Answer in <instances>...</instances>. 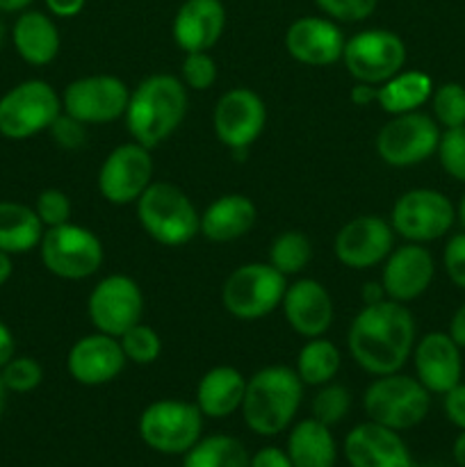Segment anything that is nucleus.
I'll return each mask as SVG.
<instances>
[{"label":"nucleus","instance_id":"13","mask_svg":"<svg viewBox=\"0 0 465 467\" xmlns=\"http://www.w3.org/2000/svg\"><path fill=\"white\" fill-rule=\"evenodd\" d=\"M87 315L98 333L121 337L144 317V292L135 278L126 274H109L89 292Z\"/></svg>","mask_w":465,"mask_h":467},{"label":"nucleus","instance_id":"57","mask_svg":"<svg viewBox=\"0 0 465 467\" xmlns=\"http://www.w3.org/2000/svg\"><path fill=\"white\" fill-rule=\"evenodd\" d=\"M44 467H55V465H44Z\"/></svg>","mask_w":465,"mask_h":467},{"label":"nucleus","instance_id":"32","mask_svg":"<svg viewBox=\"0 0 465 467\" xmlns=\"http://www.w3.org/2000/svg\"><path fill=\"white\" fill-rule=\"evenodd\" d=\"M251 454L242 441L226 433L201 436V441L182 454L181 467H249Z\"/></svg>","mask_w":465,"mask_h":467},{"label":"nucleus","instance_id":"22","mask_svg":"<svg viewBox=\"0 0 465 467\" xmlns=\"http://www.w3.org/2000/svg\"><path fill=\"white\" fill-rule=\"evenodd\" d=\"M413 363L415 379L431 395H445L456 383H460V377H463L460 347L451 340L450 333L433 331L415 342Z\"/></svg>","mask_w":465,"mask_h":467},{"label":"nucleus","instance_id":"30","mask_svg":"<svg viewBox=\"0 0 465 467\" xmlns=\"http://www.w3.org/2000/svg\"><path fill=\"white\" fill-rule=\"evenodd\" d=\"M433 80L424 71H404L401 68L397 76L378 85L377 103L381 105L383 112L390 117L406 112H418L424 103L431 100Z\"/></svg>","mask_w":465,"mask_h":467},{"label":"nucleus","instance_id":"38","mask_svg":"<svg viewBox=\"0 0 465 467\" xmlns=\"http://www.w3.org/2000/svg\"><path fill=\"white\" fill-rule=\"evenodd\" d=\"M217 62H214V57L208 50L185 53V59H182L181 67V80L187 89L208 91L217 82Z\"/></svg>","mask_w":465,"mask_h":467},{"label":"nucleus","instance_id":"9","mask_svg":"<svg viewBox=\"0 0 465 467\" xmlns=\"http://www.w3.org/2000/svg\"><path fill=\"white\" fill-rule=\"evenodd\" d=\"M62 114V96L46 80L32 78L0 96V135L21 141L46 132Z\"/></svg>","mask_w":465,"mask_h":467},{"label":"nucleus","instance_id":"36","mask_svg":"<svg viewBox=\"0 0 465 467\" xmlns=\"http://www.w3.org/2000/svg\"><path fill=\"white\" fill-rule=\"evenodd\" d=\"M433 119L440 128L465 126V87L460 82H445L438 85L431 94Z\"/></svg>","mask_w":465,"mask_h":467},{"label":"nucleus","instance_id":"5","mask_svg":"<svg viewBox=\"0 0 465 467\" xmlns=\"http://www.w3.org/2000/svg\"><path fill=\"white\" fill-rule=\"evenodd\" d=\"M429 409L431 392L415 377L399 372L377 377L363 395V410L367 420L399 433L422 424Z\"/></svg>","mask_w":465,"mask_h":467},{"label":"nucleus","instance_id":"40","mask_svg":"<svg viewBox=\"0 0 465 467\" xmlns=\"http://www.w3.org/2000/svg\"><path fill=\"white\" fill-rule=\"evenodd\" d=\"M35 213L44 223V228L62 226V223L71 222V199L67 196V192L48 187L36 196Z\"/></svg>","mask_w":465,"mask_h":467},{"label":"nucleus","instance_id":"55","mask_svg":"<svg viewBox=\"0 0 465 467\" xmlns=\"http://www.w3.org/2000/svg\"><path fill=\"white\" fill-rule=\"evenodd\" d=\"M456 219H459V222H460V226H463V231H465V194L460 196V201H459V208H456Z\"/></svg>","mask_w":465,"mask_h":467},{"label":"nucleus","instance_id":"37","mask_svg":"<svg viewBox=\"0 0 465 467\" xmlns=\"http://www.w3.org/2000/svg\"><path fill=\"white\" fill-rule=\"evenodd\" d=\"M0 379H3L7 392H16V395H27V392L36 390L44 381V368L32 356H14L3 369H0Z\"/></svg>","mask_w":465,"mask_h":467},{"label":"nucleus","instance_id":"26","mask_svg":"<svg viewBox=\"0 0 465 467\" xmlns=\"http://www.w3.org/2000/svg\"><path fill=\"white\" fill-rule=\"evenodd\" d=\"M258 210L244 194H223L201 213V231L205 240L226 244L244 237L255 226Z\"/></svg>","mask_w":465,"mask_h":467},{"label":"nucleus","instance_id":"50","mask_svg":"<svg viewBox=\"0 0 465 467\" xmlns=\"http://www.w3.org/2000/svg\"><path fill=\"white\" fill-rule=\"evenodd\" d=\"M360 299H363V306H374V304H381V301H386L388 296H386V290H383L381 281L365 283Z\"/></svg>","mask_w":465,"mask_h":467},{"label":"nucleus","instance_id":"34","mask_svg":"<svg viewBox=\"0 0 465 467\" xmlns=\"http://www.w3.org/2000/svg\"><path fill=\"white\" fill-rule=\"evenodd\" d=\"M351 410V392L342 383H324L317 388L313 401H310V418L319 420L326 427H336L349 415Z\"/></svg>","mask_w":465,"mask_h":467},{"label":"nucleus","instance_id":"27","mask_svg":"<svg viewBox=\"0 0 465 467\" xmlns=\"http://www.w3.org/2000/svg\"><path fill=\"white\" fill-rule=\"evenodd\" d=\"M246 377L231 365H217L201 377L194 404L210 420H226L242 409Z\"/></svg>","mask_w":465,"mask_h":467},{"label":"nucleus","instance_id":"3","mask_svg":"<svg viewBox=\"0 0 465 467\" xmlns=\"http://www.w3.org/2000/svg\"><path fill=\"white\" fill-rule=\"evenodd\" d=\"M304 383L294 368L269 365L246 379L242 420L246 429L260 438H274L285 433L294 424L304 401Z\"/></svg>","mask_w":465,"mask_h":467},{"label":"nucleus","instance_id":"44","mask_svg":"<svg viewBox=\"0 0 465 467\" xmlns=\"http://www.w3.org/2000/svg\"><path fill=\"white\" fill-rule=\"evenodd\" d=\"M442 410L459 431H465V383H456L442 395Z\"/></svg>","mask_w":465,"mask_h":467},{"label":"nucleus","instance_id":"47","mask_svg":"<svg viewBox=\"0 0 465 467\" xmlns=\"http://www.w3.org/2000/svg\"><path fill=\"white\" fill-rule=\"evenodd\" d=\"M14 356H16V340H14L12 328L0 319V369H3Z\"/></svg>","mask_w":465,"mask_h":467},{"label":"nucleus","instance_id":"10","mask_svg":"<svg viewBox=\"0 0 465 467\" xmlns=\"http://www.w3.org/2000/svg\"><path fill=\"white\" fill-rule=\"evenodd\" d=\"M456 222V208L438 190L429 187H415V190L404 192L395 201L390 213L392 231L406 242L415 244H429L451 231Z\"/></svg>","mask_w":465,"mask_h":467},{"label":"nucleus","instance_id":"8","mask_svg":"<svg viewBox=\"0 0 465 467\" xmlns=\"http://www.w3.org/2000/svg\"><path fill=\"white\" fill-rule=\"evenodd\" d=\"M287 276L269 263H246L228 274L222 287V306L242 322H253L281 308Z\"/></svg>","mask_w":465,"mask_h":467},{"label":"nucleus","instance_id":"20","mask_svg":"<svg viewBox=\"0 0 465 467\" xmlns=\"http://www.w3.org/2000/svg\"><path fill=\"white\" fill-rule=\"evenodd\" d=\"M346 36L340 23L322 16H301L287 26L285 50L305 67H331L340 62Z\"/></svg>","mask_w":465,"mask_h":467},{"label":"nucleus","instance_id":"42","mask_svg":"<svg viewBox=\"0 0 465 467\" xmlns=\"http://www.w3.org/2000/svg\"><path fill=\"white\" fill-rule=\"evenodd\" d=\"M48 132L55 144L64 150H78L87 144V126L82 121H78V119H73L71 114L64 112V109L55 119L53 126L48 128Z\"/></svg>","mask_w":465,"mask_h":467},{"label":"nucleus","instance_id":"35","mask_svg":"<svg viewBox=\"0 0 465 467\" xmlns=\"http://www.w3.org/2000/svg\"><path fill=\"white\" fill-rule=\"evenodd\" d=\"M121 349L128 363L135 365H153L162 354V337L149 324L140 322L132 328H128L121 337Z\"/></svg>","mask_w":465,"mask_h":467},{"label":"nucleus","instance_id":"52","mask_svg":"<svg viewBox=\"0 0 465 467\" xmlns=\"http://www.w3.org/2000/svg\"><path fill=\"white\" fill-rule=\"evenodd\" d=\"M451 456H454V463L459 467H465V431H460L456 436L454 445H451Z\"/></svg>","mask_w":465,"mask_h":467},{"label":"nucleus","instance_id":"7","mask_svg":"<svg viewBox=\"0 0 465 467\" xmlns=\"http://www.w3.org/2000/svg\"><path fill=\"white\" fill-rule=\"evenodd\" d=\"M137 433L149 450L162 456H182L203 436V413L194 401L158 400L141 410Z\"/></svg>","mask_w":465,"mask_h":467},{"label":"nucleus","instance_id":"18","mask_svg":"<svg viewBox=\"0 0 465 467\" xmlns=\"http://www.w3.org/2000/svg\"><path fill=\"white\" fill-rule=\"evenodd\" d=\"M436 276V260L424 244L408 242L392 249L383 260L381 285L386 296L397 304H410L431 287Z\"/></svg>","mask_w":465,"mask_h":467},{"label":"nucleus","instance_id":"1","mask_svg":"<svg viewBox=\"0 0 465 467\" xmlns=\"http://www.w3.org/2000/svg\"><path fill=\"white\" fill-rule=\"evenodd\" d=\"M418 342V324L406 304L381 301L363 306L351 319L346 347L360 369L372 377L401 372L413 356Z\"/></svg>","mask_w":465,"mask_h":467},{"label":"nucleus","instance_id":"45","mask_svg":"<svg viewBox=\"0 0 465 467\" xmlns=\"http://www.w3.org/2000/svg\"><path fill=\"white\" fill-rule=\"evenodd\" d=\"M249 467H294L292 465L290 456L281 447H260L253 456H251Z\"/></svg>","mask_w":465,"mask_h":467},{"label":"nucleus","instance_id":"41","mask_svg":"<svg viewBox=\"0 0 465 467\" xmlns=\"http://www.w3.org/2000/svg\"><path fill=\"white\" fill-rule=\"evenodd\" d=\"M315 5L336 23H360L377 12L378 0H315Z\"/></svg>","mask_w":465,"mask_h":467},{"label":"nucleus","instance_id":"16","mask_svg":"<svg viewBox=\"0 0 465 467\" xmlns=\"http://www.w3.org/2000/svg\"><path fill=\"white\" fill-rule=\"evenodd\" d=\"M153 169L150 149L137 141L119 144L117 149L109 150L98 169L96 182L100 196L112 205L137 203V199L153 182Z\"/></svg>","mask_w":465,"mask_h":467},{"label":"nucleus","instance_id":"53","mask_svg":"<svg viewBox=\"0 0 465 467\" xmlns=\"http://www.w3.org/2000/svg\"><path fill=\"white\" fill-rule=\"evenodd\" d=\"M30 5L32 0H0V14H21Z\"/></svg>","mask_w":465,"mask_h":467},{"label":"nucleus","instance_id":"2","mask_svg":"<svg viewBox=\"0 0 465 467\" xmlns=\"http://www.w3.org/2000/svg\"><path fill=\"white\" fill-rule=\"evenodd\" d=\"M187 105H190L187 87L182 85L181 78L171 73L146 76L130 91L123 114L132 141L150 150L158 149L185 121Z\"/></svg>","mask_w":465,"mask_h":467},{"label":"nucleus","instance_id":"24","mask_svg":"<svg viewBox=\"0 0 465 467\" xmlns=\"http://www.w3.org/2000/svg\"><path fill=\"white\" fill-rule=\"evenodd\" d=\"M226 30V7L222 0H185L176 9L171 36L182 53H201L219 44Z\"/></svg>","mask_w":465,"mask_h":467},{"label":"nucleus","instance_id":"56","mask_svg":"<svg viewBox=\"0 0 465 467\" xmlns=\"http://www.w3.org/2000/svg\"><path fill=\"white\" fill-rule=\"evenodd\" d=\"M5 36H7V27H5L3 18H0V48H3V44H5Z\"/></svg>","mask_w":465,"mask_h":467},{"label":"nucleus","instance_id":"4","mask_svg":"<svg viewBox=\"0 0 465 467\" xmlns=\"http://www.w3.org/2000/svg\"><path fill=\"white\" fill-rule=\"evenodd\" d=\"M135 205L137 222L158 244L185 246L199 235L201 213L194 201L171 182L153 181Z\"/></svg>","mask_w":465,"mask_h":467},{"label":"nucleus","instance_id":"15","mask_svg":"<svg viewBox=\"0 0 465 467\" xmlns=\"http://www.w3.org/2000/svg\"><path fill=\"white\" fill-rule=\"evenodd\" d=\"M267 126V105L249 87H232L219 96L212 112L217 140L232 153H246Z\"/></svg>","mask_w":465,"mask_h":467},{"label":"nucleus","instance_id":"51","mask_svg":"<svg viewBox=\"0 0 465 467\" xmlns=\"http://www.w3.org/2000/svg\"><path fill=\"white\" fill-rule=\"evenodd\" d=\"M12 274H14L12 255L5 254V251H0V287H3L9 278H12Z\"/></svg>","mask_w":465,"mask_h":467},{"label":"nucleus","instance_id":"12","mask_svg":"<svg viewBox=\"0 0 465 467\" xmlns=\"http://www.w3.org/2000/svg\"><path fill=\"white\" fill-rule=\"evenodd\" d=\"M342 62L356 82L378 87L404 68L406 44L397 32L369 27L346 39Z\"/></svg>","mask_w":465,"mask_h":467},{"label":"nucleus","instance_id":"39","mask_svg":"<svg viewBox=\"0 0 465 467\" xmlns=\"http://www.w3.org/2000/svg\"><path fill=\"white\" fill-rule=\"evenodd\" d=\"M438 158H440L447 176L465 182V126L450 128L442 132L440 144H438Z\"/></svg>","mask_w":465,"mask_h":467},{"label":"nucleus","instance_id":"17","mask_svg":"<svg viewBox=\"0 0 465 467\" xmlns=\"http://www.w3.org/2000/svg\"><path fill=\"white\" fill-rule=\"evenodd\" d=\"M397 233L377 214H360L346 222L333 240V255L349 269H372L395 249Z\"/></svg>","mask_w":465,"mask_h":467},{"label":"nucleus","instance_id":"33","mask_svg":"<svg viewBox=\"0 0 465 467\" xmlns=\"http://www.w3.org/2000/svg\"><path fill=\"white\" fill-rule=\"evenodd\" d=\"M310 260H313V244L301 231H283L269 244L267 263L283 276H296L308 267Z\"/></svg>","mask_w":465,"mask_h":467},{"label":"nucleus","instance_id":"21","mask_svg":"<svg viewBox=\"0 0 465 467\" xmlns=\"http://www.w3.org/2000/svg\"><path fill=\"white\" fill-rule=\"evenodd\" d=\"M119 337L105 336V333H89L80 340L73 342L67 356V369L71 379L80 386L98 388L112 383L126 368Z\"/></svg>","mask_w":465,"mask_h":467},{"label":"nucleus","instance_id":"23","mask_svg":"<svg viewBox=\"0 0 465 467\" xmlns=\"http://www.w3.org/2000/svg\"><path fill=\"white\" fill-rule=\"evenodd\" d=\"M285 322L304 340L322 337L333 324V299L326 285L315 278L290 283L281 304Z\"/></svg>","mask_w":465,"mask_h":467},{"label":"nucleus","instance_id":"48","mask_svg":"<svg viewBox=\"0 0 465 467\" xmlns=\"http://www.w3.org/2000/svg\"><path fill=\"white\" fill-rule=\"evenodd\" d=\"M377 96H378V87L374 85H365V82H356L354 87H351V103L354 105H360V108H367V105L377 103Z\"/></svg>","mask_w":465,"mask_h":467},{"label":"nucleus","instance_id":"43","mask_svg":"<svg viewBox=\"0 0 465 467\" xmlns=\"http://www.w3.org/2000/svg\"><path fill=\"white\" fill-rule=\"evenodd\" d=\"M442 267L456 287L465 290V233H456L447 240L442 251Z\"/></svg>","mask_w":465,"mask_h":467},{"label":"nucleus","instance_id":"46","mask_svg":"<svg viewBox=\"0 0 465 467\" xmlns=\"http://www.w3.org/2000/svg\"><path fill=\"white\" fill-rule=\"evenodd\" d=\"M46 9L55 18H73L85 9L87 0H44Z\"/></svg>","mask_w":465,"mask_h":467},{"label":"nucleus","instance_id":"19","mask_svg":"<svg viewBox=\"0 0 465 467\" xmlns=\"http://www.w3.org/2000/svg\"><path fill=\"white\" fill-rule=\"evenodd\" d=\"M342 456L349 467H415L401 433L372 420L356 424L346 433Z\"/></svg>","mask_w":465,"mask_h":467},{"label":"nucleus","instance_id":"49","mask_svg":"<svg viewBox=\"0 0 465 467\" xmlns=\"http://www.w3.org/2000/svg\"><path fill=\"white\" fill-rule=\"evenodd\" d=\"M447 333H450V337L460 347V349H465V304L451 315L450 331Z\"/></svg>","mask_w":465,"mask_h":467},{"label":"nucleus","instance_id":"31","mask_svg":"<svg viewBox=\"0 0 465 467\" xmlns=\"http://www.w3.org/2000/svg\"><path fill=\"white\" fill-rule=\"evenodd\" d=\"M342 368V354L336 342L326 337H310L296 354L294 372L305 388L331 383Z\"/></svg>","mask_w":465,"mask_h":467},{"label":"nucleus","instance_id":"11","mask_svg":"<svg viewBox=\"0 0 465 467\" xmlns=\"http://www.w3.org/2000/svg\"><path fill=\"white\" fill-rule=\"evenodd\" d=\"M440 135V126L431 114H424L419 109L397 114L378 130L377 153L388 167H418L438 153Z\"/></svg>","mask_w":465,"mask_h":467},{"label":"nucleus","instance_id":"54","mask_svg":"<svg viewBox=\"0 0 465 467\" xmlns=\"http://www.w3.org/2000/svg\"><path fill=\"white\" fill-rule=\"evenodd\" d=\"M5 409H7V388H5L3 379H0V420H3Z\"/></svg>","mask_w":465,"mask_h":467},{"label":"nucleus","instance_id":"29","mask_svg":"<svg viewBox=\"0 0 465 467\" xmlns=\"http://www.w3.org/2000/svg\"><path fill=\"white\" fill-rule=\"evenodd\" d=\"M44 231L35 208L16 201H0V251L9 255L30 254L39 246Z\"/></svg>","mask_w":465,"mask_h":467},{"label":"nucleus","instance_id":"25","mask_svg":"<svg viewBox=\"0 0 465 467\" xmlns=\"http://www.w3.org/2000/svg\"><path fill=\"white\" fill-rule=\"evenodd\" d=\"M12 44L18 57L30 67H48L62 48L57 23L39 9H23L12 27Z\"/></svg>","mask_w":465,"mask_h":467},{"label":"nucleus","instance_id":"14","mask_svg":"<svg viewBox=\"0 0 465 467\" xmlns=\"http://www.w3.org/2000/svg\"><path fill=\"white\" fill-rule=\"evenodd\" d=\"M126 82L109 73L78 78L62 91V109L85 126H103L123 119L128 108Z\"/></svg>","mask_w":465,"mask_h":467},{"label":"nucleus","instance_id":"6","mask_svg":"<svg viewBox=\"0 0 465 467\" xmlns=\"http://www.w3.org/2000/svg\"><path fill=\"white\" fill-rule=\"evenodd\" d=\"M39 255L46 272L62 281H85L98 274L105 263L100 237L91 228L73 222L46 228L39 242Z\"/></svg>","mask_w":465,"mask_h":467},{"label":"nucleus","instance_id":"28","mask_svg":"<svg viewBox=\"0 0 465 467\" xmlns=\"http://www.w3.org/2000/svg\"><path fill=\"white\" fill-rule=\"evenodd\" d=\"M285 451L294 467H336L340 454L331 427L315 418L292 424Z\"/></svg>","mask_w":465,"mask_h":467}]
</instances>
